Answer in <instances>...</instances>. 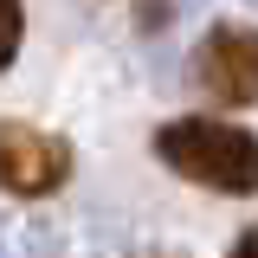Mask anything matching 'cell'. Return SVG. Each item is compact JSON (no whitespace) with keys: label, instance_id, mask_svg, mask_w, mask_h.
Masks as SVG:
<instances>
[{"label":"cell","instance_id":"6da1fadb","mask_svg":"<svg viewBox=\"0 0 258 258\" xmlns=\"http://www.w3.org/2000/svg\"><path fill=\"white\" fill-rule=\"evenodd\" d=\"M155 155L187 174L200 187L220 194H258V136L239 123H220V116H181V123L155 129Z\"/></svg>","mask_w":258,"mask_h":258},{"label":"cell","instance_id":"7a4b0ae2","mask_svg":"<svg viewBox=\"0 0 258 258\" xmlns=\"http://www.w3.org/2000/svg\"><path fill=\"white\" fill-rule=\"evenodd\" d=\"M194 84L213 103H258V26H213L194 45Z\"/></svg>","mask_w":258,"mask_h":258},{"label":"cell","instance_id":"3957f363","mask_svg":"<svg viewBox=\"0 0 258 258\" xmlns=\"http://www.w3.org/2000/svg\"><path fill=\"white\" fill-rule=\"evenodd\" d=\"M64 174H71V149L58 136H45L32 123H0V187L7 194L39 200V194L64 187Z\"/></svg>","mask_w":258,"mask_h":258},{"label":"cell","instance_id":"277c9868","mask_svg":"<svg viewBox=\"0 0 258 258\" xmlns=\"http://www.w3.org/2000/svg\"><path fill=\"white\" fill-rule=\"evenodd\" d=\"M20 32H26L20 0H0V64H13V52H20Z\"/></svg>","mask_w":258,"mask_h":258},{"label":"cell","instance_id":"5b68a950","mask_svg":"<svg viewBox=\"0 0 258 258\" xmlns=\"http://www.w3.org/2000/svg\"><path fill=\"white\" fill-rule=\"evenodd\" d=\"M226 258H258V226H252V232H239V245H232Z\"/></svg>","mask_w":258,"mask_h":258}]
</instances>
